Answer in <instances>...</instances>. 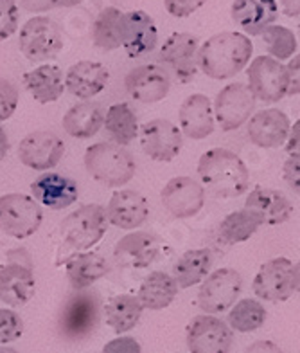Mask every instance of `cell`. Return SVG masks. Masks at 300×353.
I'll return each instance as SVG.
<instances>
[{"label":"cell","instance_id":"obj_43","mask_svg":"<svg viewBox=\"0 0 300 353\" xmlns=\"http://www.w3.org/2000/svg\"><path fill=\"white\" fill-rule=\"evenodd\" d=\"M83 0H20V4L25 11L40 13V11H49L54 8H74L81 4Z\"/></svg>","mask_w":300,"mask_h":353},{"label":"cell","instance_id":"obj_39","mask_svg":"<svg viewBox=\"0 0 300 353\" xmlns=\"http://www.w3.org/2000/svg\"><path fill=\"white\" fill-rule=\"evenodd\" d=\"M23 334V321L14 310L0 308V346L20 339Z\"/></svg>","mask_w":300,"mask_h":353},{"label":"cell","instance_id":"obj_28","mask_svg":"<svg viewBox=\"0 0 300 353\" xmlns=\"http://www.w3.org/2000/svg\"><path fill=\"white\" fill-rule=\"evenodd\" d=\"M108 270H110L108 261L97 252H78V254L70 256L65 263L67 279H69L70 287L78 292L92 287L97 279L105 278Z\"/></svg>","mask_w":300,"mask_h":353},{"label":"cell","instance_id":"obj_14","mask_svg":"<svg viewBox=\"0 0 300 353\" xmlns=\"http://www.w3.org/2000/svg\"><path fill=\"white\" fill-rule=\"evenodd\" d=\"M65 154V143L60 135L47 130H38L20 141L19 159L23 166L47 172L58 166Z\"/></svg>","mask_w":300,"mask_h":353},{"label":"cell","instance_id":"obj_40","mask_svg":"<svg viewBox=\"0 0 300 353\" xmlns=\"http://www.w3.org/2000/svg\"><path fill=\"white\" fill-rule=\"evenodd\" d=\"M19 17V6L14 0H0V42L17 33Z\"/></svg>","mask_w":300,"mask_h":353},{"label":"cell","instance_id":"obj_48","mask_svg":"<svg viewBox=\"0 0 300 353\" xmlns=\"http://www.w3.org/2000/svg\"><path fill=\"white\" fill-rule=\"evenodd\" d=\"M282 13L290 19H299L300 13V0H281Z\"/></svg>","mask_w":300,"mask_h":353},{"label":"cell","instance_id":"obj_23","mask_svg":"<svg viewBox=\"0 0 300 353\" xmlns=\"http://www.w3.org/2000/svg\"><path fill=\"white\" fill-rule=\"evenodd\" d=\"M63 81L65 88L72 96L88 101L107 88L108 81H110V70L99 61L83 60L74 63L67 70Z\"/></svg>","mask_w":300,"mask_h":353},{"label":"cell","instance_id":"obj_26","mask_svg":"<svg viewBox=\"0 0 300 353\" xmlns=\"http://www.w3.org/2000/svg\"><path fill=\"white\" fill-rule=\"evenodd\" d=\"M178 119L184 135L194 141H202L216 128L213 114V103L205 94H193L182 103Z\"/></svg>","mask_w":300,"mask_h":353},{"label":"cell","instance_id":"obj_24","mask_svg":"<svg viewBox=\"0 0 300 353\" xmlns=\"http://www.w3.org/2000/svg\"><path fill=\"white\" fill-rule=\"evenodd\" d=\"M290 119L279 108L257 112L248 121V137L259 148H279L290 134Z\"/></svg>","mask_w":300,"mask_h":353},{"label":"cell","instance_id":"obj_30","mask_svg":"<svg viewBox=\"0 0 300 353\" xmlns=\"http://www.w3.org/2000/svg\"><path fill=\"white\" fill-rule=\"evenodd\" d=\"M23 87L42 105L58 101L65 90L63 72L60 67L51 65V63L40 65L23 74Z\"/></svg>","mask_w":300,"mask_h":353},{"label":"cell","instance_id":"obj_25","mask_svg":"<svg viewBox=\"0 0 300 353\" xmlns=\"http://www.w3.org/2000/svg\"><path fill=\"white\" fill-rule=\"evenodd\" d=\"M36 279L32 267L10 261L0 269V301L10 307H23L34 296Z\"/></svg>","mask_w":300,"mask_h":353},{"label":"cell","instance_id":"obj_12","mask_svg":"<svg viewBox=\"0 0 300 353\" xmlns=\"http://www.w3.org/2000/svg\"><path fill=\"white\" fill-rule=\"evenodd\" d=\"M99 321V298L94 292H78L65 303L60 316V332L70 341L83 339L96 330Z\"/></svg>","mask_w":300,"mask_h":353},{"label":"cell","instance_id":"obj_7","mask_svg":"<svg viewBox=\"0 0 300 353\" xmlns=\"http://www.w3.org/2000/svg\"><path fill=\"white\" fill-rule=\"evenodd\" d=\"M299 265L288 258H273L254 278V294L264 301H286L299 290Z\"/></svg>","mask_w":300,"mask_h":353},{"label":"cell","instance_id":"obj_34","mask_svg":"<svg viewBox=\"0 0 300 353\" xmlns=\"http://www.w3.org/2000/svg\"><path fill=\"white\" fill-rule=\"evenodd\" d=\"M105 126H107L108 134L111 135V139L116 141V144H119V146H128L139 135L137 116L128 103L111 105L107 112V117H105Z\"/></svg>","mask_w":300,"mask_h":353},{"label":"cell","instance_id":"obj_19","mask_svg":"<svg viewBox=\"0 0 300 353\" xmlns=\"http://www.w3.org/2000/svg\"><path fill=\"white\" fill-rule=\"evenodd\" d=\"M105 213L111 225L131 231L146 223L149 216V204L146 196L140 195L139 191L120 190L111 195Z\"/></svg>","mask_w":300,"mask_h":353},{"label":"cell","instance_id":"obj_9","mask_svg":"<svg viewBox=\"0 0 300 353\" xmlns=\"http://www.w3.org/2000/svg\"><path fill=\"white\" fill-rule=\"evenodd\" d=\"M243 288V278L236 269L223 267L214 270L213 274L204 279L198 292V307L207 316L223 314L234 307Z\"/></svg>","mask_w":300,"mask_h":353},{"label":"cell","instance_id":"obj_8","mask_svg":"<svg viewBox=\"0 0 300 353\" xmlns=\"http://www.w3.org/2000/svg\"><path fill=\"white\" fill-rule=\"evenodd\" d=\"M248 88L255 99L277 103L290 92L291 78L288 67L272 56H257L248 67Z\"/></svg>","mask_w":300,"mask_h":353},{"label":"cell","instance_id":"obj_3","mask_svg":"<svg viewBox=\"0 0 300 353\" xmlns=\"http://www.w3.org/2000/svg\"><path fill=\"white\" fill-rule=\"evenodd\" d=\"M85 168L94 181L103 186L120 188L135 175L137 164L125 146L116 143H97L85 152Z\"/></svg>","mask_w":300,"mask_h":353},{"label":"cell","instance_id":"obj_33","mask_svg":"<svg viewBox=\"0 0 300 353\" xmlns=\"http://www.w3.org/2000/svg\"><path fill=\"white\" fill-rule=\"evenodd\" d=\"M142 305L139 299L131 296V294H119L114 296L105 307L107 314V325L116 334H126V332L133 330L135 326L139 325L140 316H142Z\"/></svg>","mask_w":300,"mask_h":353},{"label":"cell","instance_id":"obj_18","mask_svg":"<svg viewBox=\"0 0 300 353\" xmlns=\"http://www.w3.org/2000/svg\"><path fill=\"white\" fill-rule=\"evenodd\" d=\"M126 90L135 101L140 103H158L166 98L171 88L169 76L164 67L157 63L135 67L126 76Z\"/></svg>","mask_w":300,"mask_h":353},{"label":"cell","instance_id":"obj_44","mask_svg":"<svg viewBox=\"0 0 300 353\" xmlns=\"http://www.w3.org/2000/svg\"><path fill=\"white\" fill-rule=\"evenodd\" d=\"M103 353H142V348L133 337H116L105 344Z\"/></svg>","mask_w":300,"mask_h":353},{"label":"cell","instance_id":"obj_4","mask_svg":"<svg viewBox=\"0 0 300 353\" xmlns=\"http://www.w3.org/2000/svg\"><path fill=\"white\" fill-rule=\"evenodd\" d=\"M108 228L105 208L99 204H87L63 219L60 223V236L65 245L76 251H87L101 242Z\"/></svg>","mask_w":300,"mask_h":353},{"label":"cell","instance_id":"obj_45","mask_svg":"<svg viewBox=\"0 0 300 353\" xmlns=\"http://www.w3.org/2000/svg\"><path fill=\"white\" fill-rule=\"evenodd\" d=\"M282 173H284V179H286L288 184L299 193V157L288 159Z\"/></svg>","mask_w":300,"mask_h":353},{"label":"cell","instance_id":"obj_17","mask_svg":"<svg viewBox=\"0 0 300 353\" xmlns=\"http://www.w3.org/2000/svg\"><path fill=\"white\" fill-rule=\"evenodd\" d=\"M158 31L146 11H128L120 20V46L129 58H142L157 47Z\"/></svg>","mask_w":300,"mask_h":353},{"label":"cell","instance_id":"obj_27","mask_svg":"<svg viewBox=\"0 0 300 353\" xmlns=\"http://www.w3.org/2000/svg\"><path fill=\"white\" fill-rule=\"evenodd\" d=\"M231 14L246 34L257 37L277 20L279 6L275 0H234Z\"/></svg>","mask_w":300,"mask_h":353},{"label":"cell","instance_id":"obj_15","mask_svg":"<svg viewBox=\"0 0 300 353\" xmlns=\"http://www.w3.org/2000/svg\"><path fill=\"white\" fill-rule=\"evenodd\" d=\"M164 208L175 219H193L205 204V190L193 176H175L160 193Z\"/></svg>","mask_w":300,"mask_h":353},{"label":"cell","instance_id":"obj_11","mask_svg":"<svg viewBox=\"0 0 300 353\" xmlns=\"http://www.w3.org/2000/svg\"><path fill=\"white\" fill-rule=\"evenodd\" d=\"M185 341L191 353H228L234 335L225 321L205 314L191 319Z\"/></svg>","mask_w":300,"mask_h":353},{"label":"cell","instance_id":"obj_1","mask_svg":"<svg viewBox=\"0 0 300 353\" xmlns=\"http://www.w3.org/2000/svg\"><path fill=\"white\" fill-rule=\"evenodd\" d=\"M254 46L246 34L236 31L214 34L198 47L196 63L207 78L228 79L239 74L250 63Z\"/></svg>","mask_w":300,"mask_h":353},{"label":"cell","instance_id":"obj_50","mask_svg":"<svg viewBox=\"0 0 300 353\" xmlns=\"http://www.w3.org/2000/svg\"><path fill=\"white\" fill-rule=\"evenodd\" d=\"M0 353H19L14 348H10V346H0Z\"/></svg>","mask_w":300,"mask_h":353},{"label":"cell","instance_id":"obj_46","mask_svg":"<svg viewBox=\"0 0 300 353\" xmlns=\"http://www.w3.org/2000/svg\"><path fill=\"white\" fill-rule=\"evenodd\" d=\"M245 353H284L279 344L272 343V341H255L246 348Z\"/></svg>","mask_w":300,"mask_h":353},{"label":"cell","instance_id":"obj_2","mask_svg":"<svg viewBox=\"0 0 300 353\" xmlns=\"http://www.w3.org/2000/svg\"><path fill=\"white\" fill-rule=\"evenodd\" d=\"M204 190L216 199H236L248 190L250 173L243 159L226 148L207 150L198 163Z\"/></svg>","mask_w":300,"mask_h":353},{"label":"cell","instance_id":"obj_13","mask_svg":"<svg viewBox=\"0 0 300 353\" xmlns=\"http://www.w3.org/2000/svg\"><path fill=\"white\" fill-rule=\"evenodd\" d=\"M140 146L153 161L171 163L178 157L184 144V135L178 126L167 119H151L140 126Z\"/></svg>","mask_w":300,"mask_h":353},{"label":"cell","instance_id":"obj_6","mask_svg":"<svg viewBox=\"0 0 300 353\" xmlns=\"http://www.w3.org/2000/svg\"><path fill=\"white\" fill-rule=\"evenodd\" d=\"M19 47L29 61H49L63 49V33L49 17H32L20 29Z\"/></svg>","mask_w":300,"mask_h":353},{"label":"cell","instance_id":"obj_20","mask_svg":"<svg viewBox=\"0 0 300 353\" xmlns=\"http://www.w3.org/2000/svg\"><path fill=\"white\" fill-rule=\"evenodd\" d=\"M160 240L149 232L135 231L122 236L116 243L114 258L126 269H146L158 258Z\"/></svg>","mask_w":300,"mask_h":353},{"label":"cell","instance_id":"obj_31","mask_svg":"<svg viewBox=\"0 0 300 353\" xmlns=\"http://www.w3.org/2000/svg\"><path fill=\"white\" fill-rule=\"evenodd\" d=\"M178 287H176L173 276L162 270H155L149 276H146L139 288V303L142 308L148 310H164L175 301Z\"/></svg>","mask_w":300,"mask_h":353},{"label":"cell","instance_id":"obj_47","mask_svg":"<svg viewBox=\"0 0 300 353\" xmlns=\"http://www.w3.org/2000/svg\"><path fill=\"white\" fill-rule=\"evenodd\" d=\"M299 130H300V125L299 123H295L293 125V130H291V134H288V154H290V157H299Z\"/></svg>","mask_w":300,"mask_h":353},{"label":"cell","instance_id":"obj_10","mask_svg":"<svg viewBox=\"0 0 300 353\" xmlns=\"http://www.w3.org/2000/svg\"><path fill=\"white\" fill-rule=\"evenodd\" d=\"M254 94L250 92L248 85L231 83L217 92L213 105L214 121L219 123L223 132L237 130L245 125L255 108Z\"/></svg>","mask_w":300,"mask_h":353},{"label":"cell","instance_id":"obj_21","mask_svg":"<svg viewBox=\"0 0 300 353\" xmlns=\"http://www.w3.org/2000/svg\"><path fill=\"white\" fill-rule=\"evenodd\" d=\"M32 199L38 204L47 205L49 210L60 211L69 208L78 200L79 188L72 179L60 173L47 172L38 176L31 184Z\"/></svg>","mask_w":300,"mask_h":353},{"label":"cell","instance_id":"obj_42","mask_svg":"<svg viewBox=\"0 0 300 353\" xmlns=\"http://www.w3.org/2000/svg\"><path fill=\"white\" fill-rule=\"evenodd\" d=\"M207 0H164L166 11L175 19H187L204 8Z\"/></svg>","mask_w":300,"mask_h":353},{"label":"cell","instance_id":"obj_37","mask_svg":"<svg viewBox=\"0 0 300 353\" xmlns=\"http://www.w3.org/2000/svg\"><path fill=\"white\" fill-rule=\"evenodd\" d=\"M266 321V310L255 299H241L234 303L232 310L228 312L226 325L231 330H236L239 334H250V332L259 330Z\"/></svg>","mask_w":300,"mask_h":353},{"label":"cell","instance_id":"obj_5","mask_svg":"<svg viewBox=\"0 0 300 353\" xmlns=\"http://www.w3.org/2000/svg\"><path fill=\"white\" fill-rule=\"evenodd\" d=\"M43 222V211L36 200L22 193L0 196V231L17 240L32 236Z\"/></svg>","mask_w":300,"mask_h":353},{"label":"cell","instance_id":"obj_41","mask_svg":"<svg viewBox=\"0 0 300 353\" xmlns=\"http://www.w3.org/2000/svg\"><path fill=\"white\" fill-rule=\"evenodd\" d=\"M19 107V90L11 81L0 78V121L10 119Z\"/></svg>","mask_w":300,"mask_h":353},{"label":"cell","instance_id":"obj_22","mask_svg":"<svg viewBox=\"0 0 300 353\" xmlns=\"http://www.w3.org/2000/svg\"><path fill=\"white\" fill-rule=\"evenodd\" d=\"M245 210L254 213L261 223L279 225L291 219L293 204L282 191L257 186L250 191L245 200Z\"/></svg>","mask_w":300,"mask_h":353},{"label":"cell","instance_id":"obj_16","mask_svg":"<svg viewBox=\"0 0 300 353\" xmlns=\"http://www.w3.org/2000/svg\"><path fill=\"white\" fill-rule=\"evenodd\" d=\"M198 38L191 33H173L160 49V61L173 70L180 83H191L196 78Z\"/></svg>","mask_w":300,"mask_h":353},{"label":"cell","instance_id":"obj_35","mask_svg":"<svg viewBox=\"0 0 300 353\" xmlns=\"http://www.w3.org/2000/svg\"><path fill=\"white\" fill-rule=\"evenodd\" d=\"M263 223L246 210L234 211V213L226 214L219 225V238L228 245H236V243L246 242L250 236H254L257 229Z\"/></svg>","mask_w":300,"mask_h":353},{"label":"cell","instance_id":"obj_36","mask_svg":"<svg viewBox=\"0 0 300 353\" xmlns=\"http://www.w3.org/2000/svg\"><path fill=\"white\" fill-rule=\"evenodd\" d=\"M120 20L122 11L117 8H105L97 14L92 28V38L103 51H116L120 47Z\"/></svg>","mask_w":300,"mask_h":353},{"label":"cell","instance_id":"obj_38","mask_svg":"<svg viewBox=\"0 0 300 353\" xmlns=\"http://www.w3.org/2000/svg\"><path fill=\"white\" fill-rule=\"evenodd\" d=\"M261 34H263L264 46H266L273 60L282 61L297 54V47H299L297 46V38L293 31H290L288 28L268 26Z\"/></svg>","mask_w":300,"mask_h":353},{"label":"cell","instance_id":"obj_32","mask_svg":"<svg viewBox=\"0 0 300 353\" xmlns=\"http://www.w3.org/2000/svg\"><path fill=\"white\" fill-rule=\"evenodd\" d=\"M213 265V254L208 249H193L180 256L173 267V279L178 288H191L207 278Z\"/></svg>","mask_w":300,"mask_h":353},{"label":"cell","instance_id":"obj_29","mask_svg":"<svg viewBox=\"0 0 300 353\" xmlns=\"http://www.w3.org/2000/svg\"><path fill=\"white\" fill-rule=\"evenodd\" d=\"M105 125V112L96 101H81L63 116V130L74 139H90Z\"/></svg>","mask_w":300,"mask_h":353},{"label":"cell","instance_id":"obj_49","mask_svg":"<svg viewBox=\"0 0 300 353\" xmlns=\"http://www.w3.org/2000/svg\"><path fill=\"white\" fill-rule=\"evenodd\" d=\"M8 152H10V139H8L4 128L0 126V161H4Z\"/></svg>","mask_w":300,"mask_h":353}]
</instances>
